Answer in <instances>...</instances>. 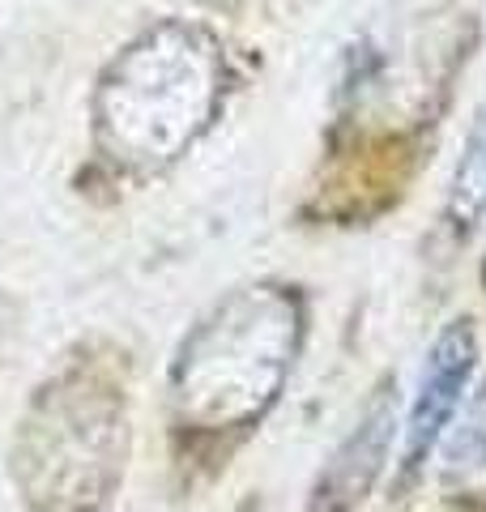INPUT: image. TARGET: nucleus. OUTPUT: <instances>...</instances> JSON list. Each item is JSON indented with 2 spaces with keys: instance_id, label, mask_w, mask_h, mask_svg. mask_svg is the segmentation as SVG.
<instances>
[{
  "instance_id": "nucleus-1",
  "label": "nucleus",
  "mask_w": 486,
  "mask_h": 512,
  "mask_svg": "<svg viewBox=\"0 0 486 512\" xmlns=\"http://www.w3.org/2000/svg\"><path fill=\"white\" fill-rule=\"evenodd\" d=\"M133 414L120 367L77 355L26 402L9 474L26 512H107L124 487Z\"/></svg>"
},
{
  "instance_id": "nucleus-4",
  "label": "nucleus",
  "mask_w": 486,
  "mask_h": 512,
  "mask_svg": "<svg viewBox=\"0 0 486 512\" xmlns=\"http://www.w3.org/2000/svg\"><path fill=\"white\" fill-rule=\"evenodd\" d=\"M478 367V329L469 316L448 320L440 338L431 342L423 376H418L410 414H405V448H401V474L414 478L427 466V457L440 448L448 427L457 423V410L465 402V389Z\"/></svg>"
},
{
  "instance_id": "nucleus-2",
  "label": "nucleus",
  "mask_w": 486,
  "mask_h": 512,
  "mask_svg": "<svg viewBox=\"0 0 486 512\" xmlns=\"http://www.w3.org/2000/svg\"><path fill=\"white\" fill-rule=\"evenodd\" d=\"M303 299L286 286H239L218 299L171 363V414L180 431L243 436L273 410L303 346Z\"/></svg>"
},
{
  "instance_id": "nucleus-7",
  "label": "nucleus",
  "mask_w": 486,
  "mask_h": 512,
  "mask_svg": "<svg viewBox=\"0 0 486 512\" xmlns=\"http://www.w3.org/2000/svg\"><path fill=\"white\" fill-rule=\"evenodd\" d=\"M444 218L457 235H469L486 218V99L465 133L457 171H452V184H448Z\"/></svg>"
},
{
  "instance_id": "nucleus-5",
  "label": "nucleus",
  "mask_w": 486,
  "mask_h": 512,
  "mask_svg": "<svg viewBox=\"0 0 486 512\" xmlns=\"http://www.w3.org/2000/svg\"><path fill=\"white\" fill-rule=\"evenodd\" d=\"M397 436V380H380L363 414L320 466L303 512H359L376 491Z\"/></svg>"
},
{
  "instance_id": "nucleus-3",
  "label": "nucleus",
  "mask_w": 486,
  "mask_h": 512,
  "mask_svg": "<svg viewBox=\"0 0 486 512\" xmlns=\"http://www.w3.org/2000/svg\"><path fill=\"white\" fill-rule=\"evenodd\" d=\"M222 99V52L201 26L162 22L107 64L94 137L124 171H162L197 141Z\"/></svg>"
},
{
  "instance_id": "nucleus-6",
  "label": "nucleus",
  "mask_w": 486,
  "mask_h": 512,
  "mask_svg": "<svg viewBox=\"0 0 486 512\" xmlns=\"http://www.w3.org/2000/svg\"><path fill=\"white\" fill-rule=\"evenodd\" d=\"M440 478L457 500H478V495H486V380L478 384V393L469 397V406L461 410V423L448 427Z\"/></svg>"
}]
</instances>
